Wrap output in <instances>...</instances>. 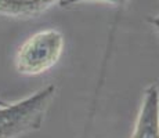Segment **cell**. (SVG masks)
<instances>
[{"instance_id": "6da1fadb", "label": "cell", "mask_w": 159, "mask_h": 138, "mask_svg": "<svg viewBox=\"0 0 159 138\" xmlns=\"http://www.w3.org/2000/svg\"><path fill=\"white\" fill-rule=\"evenodd\" d=\"M54 94L56 86L50 84L24 100L0 106V138H18L39 130Z\"/></svg>"}, {"instance_id": "7a4b0ae2", "label": "cell", "mask_w": 159, "mask_h": 138, "mask_svg": "<svg viewBox=\"0 0 159 138\" xmlns=\"http://www.w3.org/2000/svg\"><path fill=\"white\" fill-rule=\"evenodd\" d=\"M65 39L57 29L33 33L18 47L14 58L15 70L25 76H38L58 64L62 57Z\"/></svg>"}, {"instance_id": "3957f363", "label": "cell", "mask_w": 159, "mask_h": 138, "mask_svg": "<svg viewBox=\"0 0 159 138\" xmlns=\"http://www.w3.org/2000/svg\"><path fill=\"white\" fill-rule=\"evenodd\" d=\"M131 138H159V87L145 88L144 98L134 123Z\"/></svg>"}, {"instance_id": "277c9868", "label": "cell", "mask_w": 159, "mask_h": 138, "mask_svg": "<svg viewBox=\"0 0 159 138\" xmlns=\"http://www.w3.org/2000/svg\"><path fill=\"white\" fill-rule=\"evenodd\" d=\"M61 0H0V15L11 18H32L44 13Z\"/></svg>"}, {"instance_id": "5b68a950", "label": "cell", "mask_w": 159, "mask_h": 138, "mask_svg": "<svg viewBox=\"0 0 159 138\" xmlns=\"http://www.w3.org/2000/svg\"><path fill=\"white\" fill-rule=\"evenodd\" d=\"M86 2H102V3H109V4L120 6V4H125L127 0H61L60 6L61 7H71V6L79 4V3H86Z\"/></svg>"}, {"instance_id": "8992f818", "label": "cell", "mask_w": 159, "mask_h": 138, "mask_svg": "<svg viewBox=\"0 0 159 138\" xmlns=\"http://www.w3.org/2000/svg\"><path fill=\"white\" fill-rule=\"evenodd\" d=\"M147 21L149 22V25L154 28V30L157 32V35L159 36V14L155 15V17H149Z\"/></svg>"}, {"instance_id": "52a82bcc", "label": "cell", "mask_w": 159, "mask_h": 138, "mask_svg": "<svg viewBox=\"0 0 159 138\" xmlns=\"http://www.w3.org/2000/svg\"><path fill=\"white\" fill-rule=\"evenodd\" d=\"M4 105H7V102H6V101L0 97V106H4Z\"/></svg>"}]
</instances>
